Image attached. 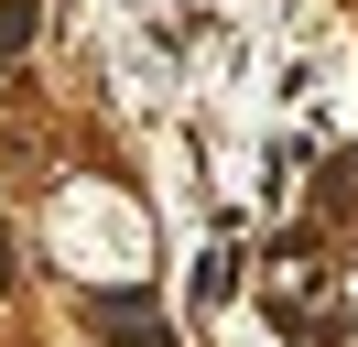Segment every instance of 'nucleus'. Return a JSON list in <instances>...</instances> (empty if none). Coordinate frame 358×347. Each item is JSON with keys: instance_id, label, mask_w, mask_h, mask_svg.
<instances>
[{"instance_id": "obj_1", "label": "nucleus", "mask_w": 358, "mask_h": 347, "mask_svg": "<svg viewBox=\"0 0 358 347\" xmlns=\"http://www.w3.org/2000/svg\"><path fill=\"white\" fill-rule=\"evenodd\" d=\"M33 43V0H0V55H22Z\"/></svg>"}]
</instances>
